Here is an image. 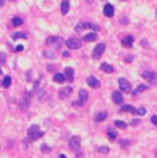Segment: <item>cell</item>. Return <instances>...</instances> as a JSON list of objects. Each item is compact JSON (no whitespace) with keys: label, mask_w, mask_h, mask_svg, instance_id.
<instances>
[{"label":"cell","mask_w":157,"mask_h":158,"mask_svg":"<svg viewBox=\"0 0 157 158\" xmlns=\"http://www.w3.org/2000/svg\"><path fill=\"white\" fill-rule=\"evenodd\" d=\"M43 136V132L39 129V126H31L30 129H28V139L30 140H36L37 137H41Z\"/></svg>","instance_id":"1"},{"label":"cell","mask_w":157,"mask_h":158,"mask_svg":"<svg viewBox=\"0 0 157 158\" xmlns=\"http://www.w3.org/2000/svg\"><path fill=\"white\" fill-rule=\"evenodd\" d=\"M93 30V31H98L99 27L96 24H92V22H80L77 27H76V31H81V30Z\"/></svg>","instance_id":"2"},{"label":"cell","mask_w":157,"mask_h":158,"mask_svg":"<svg viewBox=\"0 0 157 158\" xmlns=\"http://www.w3.org/2000/svg\"><path fill=\"white\" fill-rule=\"evenodd\" d=\"M118 86H120V90L121 92H126V93H130L132 92V84L126 79H118Z\"/></svg>","instance_id":"3"},{"label":"cell","mask_w":157,"mask_h":158,"mask_svg":"<svg viewBox=\"0 0 157 158\" xmlns=\"http://www.w3.org/2000/svg\"><path fill=\"white\" fill-rule=\"evenodd\" d=\"M70 148L73 149V151H80V146H81V139L78 137V136H73L71 139H70Z\"/></svg>","instance_id":"4"},{"label":"cell","mask_w":157,"mask_h":158,"mask_svg":"<svg viewBox=\"0 0 157 158\" xmlns=\"http://www.w3.org/2000/svg\"><path fill=\"white\" fill-rule=\"evenodd\" d=\"M104 50H105V44H104V43H99V44H96V47L93 49L92 56H93L95 59H98V58H101V55L104 53Z\"/></svg>","instance_id":"5"},{"label":"cell","mask_w":157,"mask_h":158,"mask_svg":"<svg viewBox=\"0 0 157 158\" xmlns=\"http://www.w3.org/2000/svg\"><path fill=\"white\" fill-rule=\"evenodd\" d=\"M78 98H80V99H78L77 102H74V105H76V107H81V105L87 101L89 95H87V92H86V90H80V92H78Z\"/></svg>","instance_id":"6"},{"label":"cell","mask_w":157,"mask_h":158,"mask_svg":"<svg viewBox=\"0 0 157 158\" xmlns=\"http://www.w3.org/2000/svg\"><path fill=\"white\" fill-rule=\"evenodd\" d=\"M65 44H67L68 49H78L80 44H81V41H80L78 39H68L67 41H65Z\"/></svg>","instance_id":"7"},{"label":"cell","mask_w":157,"mask_h":158,"mask_svg":"<svg viewBox=\"0 0 157 158\" xmlns=\"http://www.w3.org/2000/svg\"><path fill=\"white\" fill-rule=\"evenodd\" d=\"M104 15H105V16H108V18H111V16L114 15V6H113V4H110V3H108V4H105V6H104Z\"/></svg>","instance_id":"8"},{"label":"cell","mask_w":157,"mask_h":158,"mask_svg":"<svg viewBox=\"0 0 157 158\" xmlns=\"http://www.w3.org/2000/svg\"><path fill=\"white\" fill-rule=\"evenodd\" d=\"M71 92H73L71 87H64V89L59 90V98H61V99H67V98L71 95Z\"/></svg>","instance_id":"9"},{"label":"cell","mask_w":157,"mask_h":158,"mask_svg":"<svg viewBox=\"0 0 157 158\" xmlns=\"http://www.w3.org/2000/svg\"><path fill=\"white\" fill-rule=\"evenodd\" d=\"M142 77L145 80H148L150 83H154V80H156V73H154V71H144V73H142Z\"/></svg>","instance_id":"10"},{"label":"cell","mask_w":157,"mask_h":158,"mask_svg":"<svg viewBox=\"0 0 157 158\" xmlns=\"http://www.w3.org/2000/svg\"><path fill=\"white\" fill-rule=\"evenodd\" d=\"M64 77H65V81H73V77H74V71H73V68L67 67L65 71H64Z\"/></svg>","instance_id":"11"},{"label":"cell","mask_w":157,"mask_h":158,"mask_svg":"<svg viewBox=\"0 0 157 158\" xmlns=\"http://www.w3.org/2000/svg\"><path fill=\"white\" fill-rule=\"evenodd\" d=\"M70 10V1L68 0H62L61 1V13L62 15H67Z\"/></svg>","instance_id":"12"},{"label":"cell","mask_w":157,"mask_h":158,"mask_svg":"<svg viewBox=\"0 0 157 158\" xmlns=\"http://www.w3.org/2000/svg\"><path fill=\"white\" fill-rule=\"evenodd\" d=\"M87 84H89L92 89H98V87L101 86V84H99V81H98V79H96V77H92V76L87 79Z\"/></svg>","instance_id":"13"},{"label":"cell","mask_w":157,"mask_h":158,"mask_svg":"<svg viewBox=\"0 0 157 158\" xmlns=\"http://www.w3.org/2000/svg\"><path fill=\"white\" fill-rule=\"evenodd\" d=\"M132 43H133V37H132V36H126V37L121 39V44H123L124 47H130Z\"/></svg>","instance_id":"14"},{"label":"cell","mask_w":157,"mask_h":158,"mask_svg":"<svg viewBox=\"0 0 157 158\" xmlns=\"http://www.w3.org/2000/svg\"><path fill=\"white\" fill-rule=\"evenodd\" d=\"M113 101H114V104H118V105L123 102V96H121L120 92H114L113 93Z\"/></svg>","instance_id":"15"},{"label":"cell","mask_w":157,"mask_h":158,"mask_svg":"<svg viewBox=\"0 0 157 158\" xmlns=\"http://www.w3.org/2000/svg\"><path fill=\"white\" fill-rule=\"evenodd\" d=\"M96 37H98V36H96V31H95V33L86 34V36L83 37V40H84V41H93V40H96Z\"/></svg>","instance_id":"16"},{"label":"cell","mask_w":157,"mask_h":158,"mask_svg":"<svg viewBox=\"0 0 157 158\" xmlns=\"http://www.w3.org/2000/svg\"><path fill=\"white\" fill-rule=\"evenodd\" d=\"M101 70H102L104 73H108V74L114 71V68H113L110 64H102V65H101Z\"/></svg>","instance_id":"17"},{"label":"cell","mask_w":157,"mask_h":158,"mask_svg":"<svg viewBox=\"0 0 157 158\" xmlns=\"http://www.w3.org/2000/svg\"><path fill=\"white\" fill-rule=\"evenodd\" d=\"M46 43H47V44H53V43H58V44H62V40L59 39V37H49V39L46 40Z\"/></svg>","instance_id":"18"},{"label":"cell","mask_w":157,"mask_h":158,"mask_svg":"<svg viewBox=\"0 0 157 158\" xmlns=\"http://www.w3.org/2000/svg\"><path fill=\"white\" fill-rule=\"evenodd\" d=\"M24 24V21H22V18H19V16H15L13 19H12V25L13 27H19V25H22Z\"/></svg>","instance_id":"19"},{"label":"cell","mask_w":157,"mask_h":158,"mask_svg":"<svg viewBox=\"0 0 157 158\" xmlns=\"http://www.w3.org/2000/svg\"><path fill=\"white\" fill-rule=\"evenodd\" d=\"M107 118V112H99V114H96L95 115V121H98V123H101V121H104V120Z\"/></svg>","instance_id":"20"},{"label":"cell","mask_w":157,"mask_h":158,"mask_svg":"<svg viewBox=\"0 0 157 158\" xmlns=\"http://www.w3.org/2000/svg\"><path fill=\"white\" fill-rule=\"evenodd\" d=\"M53 81H55V83H64V81H65L64 74H55V76H53Z\"/></svg>","instance_id":"21"},{"label":"cell","mask_w":157,"mask_h":158,"mask_svg":"<svg viewBox=\"0 0 157 158\" xmlns=\"http://www.w3.org/2000/svg\"><path fill=\"white\" fill-rule=\"evenodd\" d=\"M120 111H121V112H135L133 107H130V105H123V107L120 108Z\"/></svg>","instance_id":"22"},{"label":"cell","mask_w":157,"mask_h":158,"mask_svg":"<svg viewBox=\"0 0 157 158\" xmlns=\"http://www.w3.org/2000/svg\"><path fill=\"white\" fill-rule=\"evenodd\" d=\"M107 134H108V137H110V139H113V140H114V139H117V133H116V130H114V129H108V130H107Z\"/></svg>","instance_id":"23"},{"label":"cell","mask_w":157,"mask_h":158,"mask_svg":"<svg viewBox=\"0 0 157 158\" xmlns=\"http://www.w3.org/2000/svg\"><path fill=\"white\" fill-rule=\"evenodd\" d=\"M12 39H13V40L27 39V34H25V33H13V34H12Z\"/></svg>","instance_id":"24"},{"label":"cell","mask_w":157,"mask_h":158,"mask_svg":"<svg viewBox=\"0 0 157 158\" xmlns=\"http://www.w3.org/2000/svg\"><path fill=\"white\" fill-rule=\"evenodd\" d=\"M10 83H12V79H10L9 76H6V77L3 79V83H1V84H3V87H6V89H7V87L10 86Z\"/></svg>","instance_id":"25"},{"label":"cell","mask_w":157,"mask_h":158,"mask_svg":"<svg viewBox=\"0 0 157 158\" xmlns=\"http://www.w3.org/2000/svg\"><path fill=\"white\" fill-rule=\"evenodd\" d=\"M148 87L145 86V84H141V86H138L136 87V90H135V93H141V92H144V90H147Z\"/></svg>","instance_id":"26"},{"label":"cell","mask_w":157,"mask_h":158,"mask_svg":"<svg viewBox=\"0 0 157 158\" xmlns=\"http://www.w3.org/2000/svg\"><path fill=\"white\" fill-rule=\"evenodd\" d=\"M114 124H116V127H120V129H124V127H126V123L121 121V120H117Z\"/></svg>","instance_id":"27"},{"label":"cell","mask_w":157,"mask_h":158,"mask_svg":"<svg viewBox=\"0 0 157 158\" xmlns=\"http://www.w3.org/2000/svg\"><path fill=\"white\" fill-rule=\"evenodd\" d=\"M145 112H147V109H145L144 107H141V108L136 109V114H138V115H145Z\"/></svg>","instance_id":"28"},{"label":"cell","mask_w":157,"mask_h":158,"mask_svg":"<svg viewBox=\"0 0 157 158\" xmlns=\"http://www.w3.org/2000/svg\"><path fill=\"white\" fill-rule=\"evenodd\" d=\"M98 151H99L101 154H108L110 148H107V146H99V148H98Z\"/></svg>","instance_id":"29"},{"label":"cell","mask_w":157,"mask_h":158,"mask_svg":"<svg viewBox=\"0 0 157 158\" xmlns=\"http://www.w3.org/2000/svg\"><path fill=\"white\" fill-rule=\"evenodd\" d=\"M41 151H43L44 154H47V152H50V148H49L47 145H41Z\"/></svg>","instance_id":"30"},{"label":"cell","mask_w":157,"mask_h":158,"mask_svg":"<svg viewBox=\"0 0 157 158\" xmlns=\"http://www.w3.org/2000/svg\"><path fill=\"white\" fill-rule=\"evenodd\" d=\"M123 148H127L129 145H130V140H121V143H120Z\"/></svg>","instance_id":"31"},{"label":"cell","mask_w":157,"mask_h":158,"mask_svg":"<svg viewBox=\"0 0 157 158\" xmlns=\"http://www.w3.org/2000/svg\"><path fill=\"white\" fill-rule=\"evenodd\" d=\"M22 108H28V98L22 101Z\"/></svg>","instance_id":"32"},{"label":"cell","mask_w":157,"mask_h":158,"mask_svg":"<svg viewBox=\"0 0 157 158\" xmlns=\"http://www.w3.org/2000/svg\"><path fill=\"white\" fill-rule=\"evenodd\" d=\"M151 123H153V124H157V115H156V114L151 117Z\"/></svg>","instance_id":"33"},{"label":"cell","mask_w":157,"mask_h":158,"mask_svg":"<svg viewBox=\"0 0 157 158\" xmlns=\"http://www.w3.org/2000/svg\"><path fill=\"white\" fill-rule=\"evenodd\" d=\"M44 55H46L47 58H53V52H44Z\"/></svg>","instance_id":"34"},{"label":"cell","mask_w":157,"mask_h":158,"mask_svg":"<svg viewBox=\"0 0 157 158\" xmlns=\"http://www.w3.org/2000/svg\"><path fill=\"white\" fill-rule=\"evenodd\" d=\"M22 49H24V46H21V44H19V46H16V47H15V50H16V52H21V50H22Z\"/></svg>","instance_id":"35"},{"label":"cell","mask_w":157,"mask_h":158,"mask_svg":"<svg viewBox=\"0 0 157 158\" xmlns=\"http://www.w3.org/2000/svg\"><path fill=\"white\" fill-rule=\"evenodd\" d=\"M132 59H133V58H132V56H130V55H127V56H126V58H124V61H126V62H130V61H132Z\"/></svg>","instance_id":"36"},{"label":"cell","mask_w":157,"mask_h":158,"mask_svg":"<svg viewBox=\"0 0 157 158\" xmlns=\"http://www.w3.org/2000/svg\"><path fill=\"white\" fill-rule=\"evenodd\" d=\"M130 124L132 126H136V124H139V120H133V121H130Z\"/></svg>","instance_id":"37"},{"label":"cell","mask_w":157,"mask_h":158,"mask_svg":"<svg viewBox=\"0 0 157 158\" xmlns=\"http://www.w3.org/2000/svg\"><path fill=\"white\" fill-rule=\"evenodd\" d=\"M4 58H6V56H4V53H1V52H0V62H3V61H4Z\"/></svg>","instance_id":"38"},{"label":"cell","mask_w":157,"mask_h":158,"mask_svg":"<svg viewBox=\"0 0 157 158\" xmlns=\"http://www.w3.org/2000/svg\"><path fill=\"white\" fill-rule=\"evenodd\" d=\"M3 4H4V0H0V7H1Z\"/></svg>","instance_id":"39"},{"label":"cell","mask_w":157,"mask_h":158,"mask_svg":"<svg viewBox=\"0 0 157 158\" xmlns=\"http://www.w3.org/2000/svg\"><path fill=\"white\" fill-rule=\"evenodd\" d=\"M59 158H67V157H65L64 154H61V155H59Z\"/></svg>","instance_id":"40"},{"label":"cell","mask_w":157,"mask_h":158,"mask_svg":"<svg viewBox=\"0 0 157 158\" xmlns=\"http://www.w3.org/2000/svg\"><path fill=\"white\" fill-rule=\"evenodd\" d=\"M0 74H1V70H0Z\"/></svg>","instance_id":"41"}]
</instances>
